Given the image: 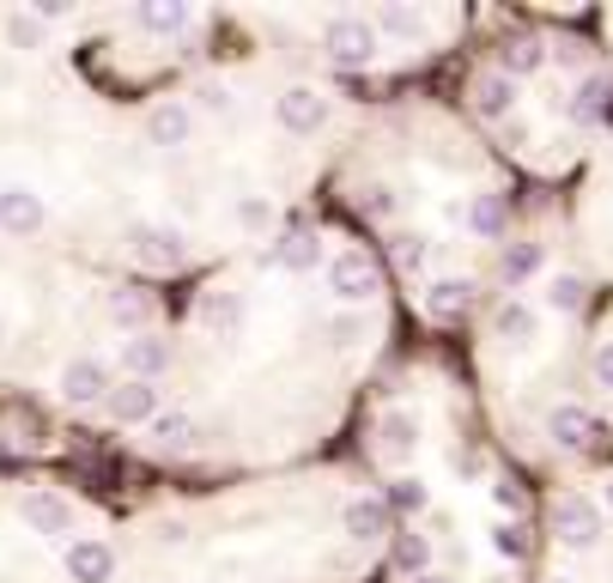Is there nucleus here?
I'll return each mask as SVG.
<instances>
[{
    "instance_id": "1",
    "label": "nucleus",
    "mask_w": 613,
    "mask_h": 583,
    "mask_svg": "<svg viewBox=\"0 0 613 583\" xmlns=\"http://www.w3.org/2000/svg\"><path fill=\"white\" fill-rule=\"evenodd\" d=\"M328 292H334L340 304H365L371 292H377V268H371L365 249H347V256L328 261Z\"/></svg>"
},
{
    "instance_id": "2",
    "label": "nucleus",
    "mask_w": 613,
    "mask_h": 583,
    "mask_svg": "<svg viewBox=\"0 0 613 583\" xmlns=\"http://www.w3.org/2000/svg\"><path fill=\"white\" fill-rule=\"evenodd\" d=\"M328 49H334V61H371V49H377V25L371 19H353V13H340L328 19Z\"/></svg>"
},
{
    "instance_id": "3",
    "label": "nucleus",
    "mask_w": 613,
    "mask_h": 583,
    "mask_svg": "<svg viewBox=\"0 0 613 583\" xmlns=\"http://www.w3.org/2000/svg\"><path fill=\"white\" fill-rule=\"evenodd\" d=\"M553 529H559V541H571V547H589L601 535V511L589 505L583 493H565L559 505H553Z\"/></svg>"
},
{
    "instance_id": "4",
    "label": "nucleus",
    "mask_w": 613,
    "mask_h": 583,
    "mask_svg": "<svg viewBox=\"0 0 613 583\" xmlns=\"http://www.w3.org/2000/svg\"><path fill=\"white\" fill-rule=\"evenodd\" d=\"M104 389H110V365H98V359H73V365L61 371V402H67V407L104 402Z\"/></svg>"
},
{
    "instance_id": "5",
    "label": "nucleus",
    "mask_w": 613,
    "mask_h": 583,
    "mask_svg": "<svg viewBox=\"0 0 613 583\" xmlns=\"http://www.w3.org/2000/svg\"><path fill=\"white\" fill-rule=\"evenodd\" d=\"M67 571H73V583H110L116 553H110V541H98V535H73V547H67Z\"/></svg>"
},
{
    "instance_id": "6",
    "label": "nucleus",
    "mask_w": 613,
    "mask_h": 583,
    "mask_svg": "<svg viewBox=\"0 0 613 583\" xmlns=\"http://www.w3.org/2000/svg\"><path fill=\"white\" fill-rule=\"evenodd\" d=\"M110 419H122V426H152L158 419V389L140 383V377H128L122 389H110Z\"/></svg>"
},
{
    "instance_id": "7",
    "label": "nucleus",
    "mask_w": 613,
    "mask_h": 583,
    "mask_svg": "<svg viewBox=\"0 0 613 583\" xmlns=\"http://www.w3.org/2000/svg\"><path fill=\"white\" fill-rule=\"evenodd\" d=\"M19 517H25L37 535H55V541L73 535V505L55 498V493H25V498H19Z\"/></svg>"
},
{
    "instance_id": "8",
    "label": "nucleus",
    "mask_w": 613,
    "mask_h": 583,
    "mask_svg": "<svg viewBox=\"0 0 613 583\" xmlns=\"http://www.w3.org/2000/svg\"><path fill=\"white\" fill-rule=\"evenodd\" d=\"M43 225V201L31 189H0V232H37Z\"/></svg>"
},
{
    "instance_id": "9",
    "label": "nucleus",
    "mask_w": 613,
    "mask_h": 583,
    "mask_svg": "<svg viewBox=\"0 0 613 583\" xmlns=\"http://www.w3.org/2000/svg\"><path fill=\"white\" fill-rule=\"evenodd\" d=\"M510 104H516V86H510L504 74H480V79H474V110H480L486 122H504Z\"/></svg>"
},
{
    "instance_id": "10",
    "label": "nucleus",
    "mask_w": 613,
    "mask_h": 583,
    "mask_svg": "<svg viewBox=\"0 0 613 583\" xmlns=\"http://www.w3.org/2000/svg\"><path fill=\"white\" fill-rule=\"evenodd\" d=\"M468 304H474V280H431V292H425V311L438 316V323L462 316Z\"/></svg>"
},
{
    "instance_id": "11",
    "label": "nucleus",
    "mask_w": 613,
    "mask_h": 583,
    "mask_svg": "<svg viewBox=\"0 0 613 583\" xmlns=\"http://www.w3.org/2000/svg\"><path fill=\"white\" fill-rule=\"evenodd\" d=\"M347 535H353V541H383V535H389V505H383V498L347 505Z\"/></svg>"
},
{
    "instance_id": "12",
    "label": "nucleus",
    "mask_w": 613,
    "mask_h": 583,
    "mask_svg": "<svg viewBox=\"0 0 613 583\" xmlns=\"http://www.w3.org/2000/svg\"><path fill=\"white\" fill-rule=\"evenodd\" d=\"M146 134H152L158 146H183L189 134H195V116H189L183 104H158L152 116H146Z\"/></svg>"
},
{
    "instance_id": "13",
    "label": "nucleus",
    "mask_w": 613,
    "mask_h": 583,
    "mask_svg": "<svg viewBox=\"0 0 613 583\" xmlns=\"http://www.w3.org/2000/svg\"><path fill=\"white\" fill-rule=\"evenodd\" d=\"M322 116H328V104L316 91H286V98H280V122H286L292 134H310Z\"/></svg>"
},
{
    "instance_id": "14",
    "label": "nucleus",
    "mask_w": 613,
    "mask_h": 583,
    "mask_svg": "<svg viewBox=\"0 0 613 583\" xmlns=\"http://www.w3.org/2000/svg\"><path fill=\"white\" fill-rule=\"evenodd\" d=\"M547 61V55H541V43H529V37H516V43H504V55H498V74H535V67Z\"/></svg>"
},
{
    "instance_id": "15",
    "label": "nucleus",
    "mask_w": 613,
    "mask_h": 583,
    "mask_svg": "<svg viewBox=\"0 0 613 583\" xmlns=\"http://www.w3.org/2000/svg\"><path fill=\"white\" fill-rule=\"evenodd\" d=\"M589 431H595V419H589L583 407H559V414H553V438L571 444V450H577V444H589Z\"/></svg>"
},
{
    "instance_id": "16",
    "label": "nucleus",
    "mask_w": 613,
    "mask_h": 583,
    "mask_svg": "<svg viewBox=\"0 0 613 583\" xmlns=\"http://www.w3.org/2000/svg\"><path fill=\"white\" fill-rule=\"evenodd\" d=\"M152 438L164 444V450H183V444H195V419H189V414H158Z\"/></svg>"
},
{
    "instance_id": "17",
    "label": "nucleus",
    "mask_w": 613,
    "mask_h": 583,
    "mask_svg": "<svg viewBox=\"0 0 613 583\" xmlns=\"http://www.w3.org/2000/svg\"><path fill=\"white\" fill-rule=\"evenodd\" d=\"M468 225L480 237H498V232H504V201H498V194H480V201L468 208Z\"/></svg>"
},
{
    "instance_id": "18",
    "label": "nucleus",
    "mask_w": 613,
    "mask_h": 583,
    "mask_svg": "<svg viewBox=\"0 0 613 583\" xmlns=\"http://www.w3.org/2000/svg\"><path fill=\"white\" fill-rule=\"evenodd\" d=\"M395 565H401V571H419V578H425V565H431V541H425V535H395Z\"/></svg>"
},
{
    "instance_id": "19",
    "label": "nucleus",
    "mask_w": 613,
    "mask_h": 583,
    "mask_svg": "<svg viewBox=\"0 0 613 583\" xmlns=\"http://www.w3.org/2000/svg\"><path fill=\"white\" fill-rule=\"evenodd\" d=\"M128 365H134V371H140V383H152V371H164V365H170V352L164 347H158V340H134V347H128Z\"/></svg>"
},
{
    "instance_id": "20",
    "label": "nucleus",
    "mask_w": 613,
    "mask_h": 583,
    "mask_svg": "<svg viewBox=\"0 0 613 583\" xmlns=\"http://www.w3.org/2000/svg\"><path fill=\"white\" fill-rule=\"evenodd\" d=\"M274 261H280V268H316V261H322V244H310V237H292V244H280L274 249Z\"/></svg>"
},
{
    "instance_id": "21",
    "label": "nucleus",
    "mask_w": 613,
    "mask_h": 583,
    "mask_svg": "<svg viewBox=\"0 0 613 583\" xmlns=\"http://www.w3.org/2000/svg\"><path fill=\"white\" fill-rule=\"evenodd\" d=\"M140 25H152V31H183L189 25V7H140Z\"/></svg>"
},
{
    "instance_id": "22",
    "label": "nucleus",
    "mask_w": 613,
    "mask_h": 583,
    "mask_svg": "<svg viewBox=\"0 0 613 583\" xmlns=\"http://www.w3.org/2000/svg\"><path fill=\"white\" fill-rule=\"evenodd\" d=\"M541 268V249L535 244H516V249H504V280H529V273Z\"/></svg>"
},
{
    "instance_id": "23",
    "label": "nucleus",
    "mask_w": 613,
    "mask_h": 583,
    "mask_svg": "<svg viewBox=\"0 0 613 583\" xmlns=\"http://www.w3.org/2000/svg\"><path fill=\"white\" fill-rule=\"evenodd\" d=\"M547 299H553V311H583V280H577V273H559Z\"/></svg>"
},
{
    "instance_id": "24",
    "label": "nucleus",
    "mask_w": 613,
    "mask_h": 583,
    "mask_svg": "<svg viewBox=\"0 0 613 583\" xmlns=\"http://www.w3.org/2000/svg\"><path fill=\"white\" fill-rule=\"evenodd\" d=\"M407 444H413V419H407V414H389V419H383V450H389V456H407Z\"/></svg>"
},
{
    "instance_id": "25",
    "label": "nucleus",
    "mask_w": 613,
    "mask_h": 583,
    "mask_svg": "<svg viewBox=\"0 0 613 583\" xmlns=\"http://www.w3.org/2000/svg\"><path fill=\"white\" fill-rule=\"evenodd\" d=\"M207 323L225 328V335H237V328H243V299H213L207 304Z\"/></svg>"
},
{
    "instance_id": "26",
    "label": "nucleus",
    "mask_w": 613,
    "mask_h": 583,
    "mask_svg": "<svg viewBox=\"0 0 613 583\" xmlns=\"http://www.w3.org/2000/svg\"><path fill=\"white\" fill-rule=\"evenodd\" d=\"M608 91H613V86H608V79H589V86H583V91H577V104H571V116H577V122H589V116H595V110H601V98H608Z\"/></svg>"
},
{
    "instance_id": "27",
    "label": "nucleus",
    "mask_w": 613,
    "mask_h": 583,
    "mask_svg": "<svg viewBox=\"0 0 613 583\" xmlns=\"http://www.w3.org/2000/svg\"><path fill=\"white\" fill-rule=\"evenodd\" d=\"M377 25H383V31H395V37H413V31L425 25V19H419V13H401V7H383Z\"/></svg>"
},
{
    "instance_id": "28",
    "label": "nucleus",
    "mask_w": 613,
    "mask_h": 583,
    "mask_svg": "<svg viewBox=\"0 0 613 583\" xmlns=\"http://www.w3.org/2000/svg\"><path fill=\"white\" fill-rule=\"evenodd\" d=\"M498 328H504V335H529V328H535V311H529V304H504V311H498Z\"/></svg>"
},
{
    "instance_id": "29",
    "label": "nucleus",
    "mask_w": 613,
    "mask_h": 583,
    "mask_svg": "<svg viewBox=\"0 0 613 583\" xmlns=\"http://www.w3.org/2000/svg\"><path fill=\"white\" fill-rule=\"evenodd\" d=\"M389 505H395V511H425V486H419V480H395Z\"/></svg>"
},
{
    "instance_id": "30",
    "label": "nucleus",
    "mask_w": 613,
    "mask_h": 583,
    "mask_svg": "<svg viewBox=\"0 0 613 583\" xmlns=\"http://www.w3.org/2000/svg\"><path fill=\"white\" fill-rule=\"evenodd\" d=\"M110 316H116V323H146V299H134V292H116V299H110Z\"/></svg>"
},
{
    "instance_id": "31",
    "label": "nucleus",
    "mask_w": 613,
    "mask_h": 583,
    "mask_svg": "<svg viewBox=\"0 0 613 583\" xmlns=\"http://www.w3.org/2000/svg\"><path fill=\"white\" fill-rule=\"evenodd\" d=\"M237 220H243L249 232H268V225H274V208H268V201H237Z\"/></svg>"
},
{
    "instance_id": "32",
    "label": "nucleus",
    "mask_w": 613,
    "mask_h": 583,
    "mask_svg": "<svg viewBox=\"0 0 613 583\" xmlns=\"http://www.w3.org/2000/svg\"><path fill=\"white\" fill-rule=\"evenodd\" d=\"M395 261H401L407 273H419L425 268V244H419V237H401V244H395Z\"/></svg>"
},
{
    "instance_id": "33",
    "label": "nucleus",
    "mask_w": 613,
    "mask_h": 583,
    "mask_svg": "<svg viewBox=\"0 0 613 583\" xmlns=\"http://www.w3.org/2000/svg\"><path fill=\"white\" fill-rule=\"evenodd\" d=\"M492 547H498L504 559H522V529H510V523H504V529L492 535Z\"/></svg>"
},
{
    "instance_id": "34",
    "label": "nucleus",
    "mask_w": 613,
    "mask_h": 583,
    "mask_svg": "<svg viewBox=\"0 0 613 583\" xmlns=\"http://www.w3.org/2000/svg\"><path fill=\"white\" fill-rule=\"evenodd\" d=\"M595 377L613 389V340H601V352H595Z\"/></svg>"
},
{
    "instance_id": "35",
    "label": "nucleus",
    "mask_w": 613,
    "mask_h": 583,
    "mask_svg": "<svg viewBox=\"0 0 613 583\" xmlns=\"http://www.w3.org/2000/svg\"><path fill=\"white\" fill-rule=\"evenodd\" d=\"M7 37H13V43H31V37H37V31H31L25 19H7Z\"/></svg>"
},
{
    "instance_id": "36",
    "label": "nucleus",
    "mask_w": 613,
    "mask_h": 583,
    "mask_svg": "<svg viewBox=\"0 0 613 583\" xmlns=\"http://www.w3.org/2000/svg\"><path fill=\"white\" fill-rule=\"evenodd\" d=\"M419 583H444V578H431V571H425V578H419Z\"/></svg>"
},
{
    "instance_id": "37",
    "label": "nucleus",
    "mask_w": 613,
    "mask_h": 583,
    "mask_svg": "<svg viewBox=\"0 0 613 583\" xmlns=\"http://www.w3.org/2000/svg\"><path fill=\"white\" fill-rule=\"evenodd\" d=\"M0 340H7V323H0Z\"/></svg>"
},
{
    "instance_id": "38",
    "label": "nucleus",
    "mask_w": 613,
    "mask_h": 583,
    "mask_svg": "<svg viewBox=\"0 0 613 583\" xmlns=\"http://www.w3.org/2000/svg\"><path fill=\"white\" fill-rule=\"evenodd\" d=\"M608 505H613V486H608Z\"/></svg>"
}]
</instances>
